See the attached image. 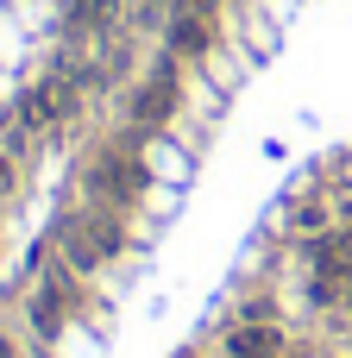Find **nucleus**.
Here are the masks:
<instances>
[{
	"label": "nucleus",
	"instance_id": "obj_4",
	"mask_svg": "<svg viewBox=\"0 0 352 358\" xmlns=\"http://www.w3.org/2000/svg\"><path fill=\"white\" fill-rule=\"evenodd\" d=\"M227 358H283V334L271 321H246L227 334Z\"/></svg>",
	"mask_w": 352,
	"mask_h": 358
},
{
	"label": "nucleus",
	"instance_id": "obj_3",
	"mask_svg": "<svg viewBox=\"0 0 352 358\" xmlns=\"http://www.w3.org/2000/svg\"><path fill=\"white\" fill-rule=\"evenodd\" d=\"M170 107H176V57H157L151 82H145V88H139V101H132L139 132H157V126L170 120Z\"/></svg>",
	"mask_w": 352,
	"mask_h": 358
},
{
	"label": "nucleus",
	"instance_id": "obj_6",
	"mask_svg": "<svg viewBox=\"0 0 352 358\" xmlns=\"http://www.w3.org/2000/svg\"><path fill=\"white\" fill-rule=\"evenodd\" d=\"M107 13H113V0H69L63 25L69 31H94V25H107Z\"/></svg>",
	"mask_w": 352,
	"mask_h": 358
},
{
	"label": "nucleus",
	"instance_id": "obj_5",
	"mask_svg": "<svg viewBox=\"0 0 352 358\" xmlns=\"http://www.w3.org/2000/svg\"><path fill=\"white\" fill-rule=\"evenodd\" d=\"M202 50H208V19L195 6H183L170 25V57H202Z\"/></svg>",
	"mask_w": 352,
	"mask_h": 358
},
{
	"label": "nucleus",
	"instance_id": "obj_1",
	"mask_svg": "<svg viewBox=\"0 0 352 358\" xmlns=\"http://www.w3.org/2000/svg\"><path fill=\"white\" fill-rule=\"evenodd\" d=\"M57 245H63V264L76 277H94L120 252V227H113V214H76V220H63Z\"/></svg>",
	"mask_w": 352,
	"mask_h": 358
},
{
	"label": "nucleus",
	"instance_id": "obj_7",
	"mask_svg": "<svg viewBox=\"0 0 352 358\" xmlns=\"http://www.w3.org/2000/svg\"><path fill=\"white\" fill-rule=\"evenodd\" d=\"M290 227L315 239V233H328V208H321V201H309V208H296V214H290Z\"/></svg>",
	"mask_w": 352,
	"mask_h": 358
},
{
	"label": "nucleus",
	"instance_id": "obj_8",
	"mask_svg": "<svg viewBox=\"0 0 352 358\" xmlns=\"http://www.w3.org/2000/svg\"><path fill=\"white\" fill-rule=\"evenodd\" d=\"M6 189H13V157L0 151V195H6Z\"/></svg>",
	"mask_w": 352,
	"mask_h": 358
},
{
	"label": "nucleus",
	"instance_id": "obj_2",
	"mask_svg": "<svg viewBox=\"0 0 352 358\" xmlns=\"http://www.w3.org/2000/svg\"><path fill=\"white\" fill-rule=\"evenodd\" d=\"M145 182H151V170H145L139 157H126V151H113V157H101V164L88 170V189H94L107 208H126Z\"/></svg>",
	"mask_w": 352,
	"mask_h": 358
}]
</instances>
